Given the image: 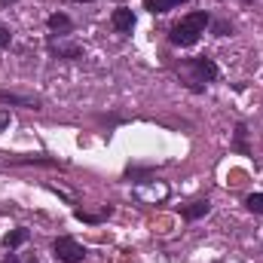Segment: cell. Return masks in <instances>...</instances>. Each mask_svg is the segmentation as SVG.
Returning <instances> with one entry per match:
<instances>
[{
    "instance_id": "1",
    "label": "cell",
    "mask_w": 263,
    "mask_h": 263,
    "mask_svg": "<svg viewBox=\"0 0 263 263\" xmlns=\"http://www.w3.org/2000/svg\"><path fill=\"white\" fill-rule=\"evenodd\" d=\"M208 25H211V15H208L205 9H196V12H190L187 18H181V22L172 28L168 40H172L175 46H193V43H199V37L205 34Z\"/></svg>"
},
{
    "instance_id": "2",
    "label": "cell",
    "mask_w": 263,
    "mask_h": 263,
    "mask_svg": "<svg viewBox=\"0 0 263 263\" xmlns=\"http://www.w3.org/2000/svg\"><path fill=\"white\" fill-rule=\"evenodd\" d=\"M52 251H55V257L62 263H80L86 257L83 245H80L77 239H70V236H59V239L52 242Z\"/></svg>"
},
{
    "instance_id": "3",
    "label": "cell",
    "mask_w": 263,
    "mask_h": 263,
    "mask_svg": "<svg viewBox=\"0 0 263 263\" xmlns=\"http://www.w3.org/2000/svg\"><path fill=\"white\" fill-rule=\"evenodd\" d=\"M187 67H190V70L199 77V83H211V80H217V77H220L217 65H214L211 59H205V55H202V59H193Z\"/></svg>"
},
{
    "instance_id": "4",
    "label": "cell",
    "mask_w": 263,
    "mask_h": 263,
    "mask_svg": "<svg viewBox=\"0 0 263 263\" xmlns=\"http://www.w3.org/2000/svg\"><path fill=\"white\" fill-rule=\"evenodd\" d=\"M110 25H114L120 34H132V28H135V15H132V9H126V6L114 9V15H110Z\"/></svg>"
},
{
    "instance_id": "5",
    "label": "cell",
    "mask_w": 263,
    "mask_h": 263,
    "mask_svg": "<svg viewBox=\"0 0 263 263\" xmlns=\"http://www.w3.org/2000/svg\"><path fill=\"white\" fill-rule=\"evenodd\" d=\"M211 211V202L208 199H199V202H190V205H181V214L187 217V220H199V217H205Z\"/></svg>"
},
{
    "instance_id": "6",
    "label": "cell",
    "mask_w": 263,
    "mask_h": 263,
    "mask_svg": "<svg viewBox=\"0 0 263 263\" xmlns=\"http://www.w3.org/2000/svg\"><path fill=\"white\" fill-rule=\"evenodd\" d=\"M181 3H187V0H144V6H147L150 12H168V9H175V6H181Z\"/></svg>"
},
{
    "instance_id": "7",
    "label": "cell",
    "mask_w": 263,
    "mask_h": 263,
    "mask_svg": "<svg viewBox=\"0 0 263 263\" xmlns=\"http://www.w3.org/2000/svg\"><path fill=\"white\" fill-rule=\"evenodd\" d=\"M49 49H52V55H59V59H80V55H83V49H80V46H62V43H49Z\"/></svg>"
},
{
    "instance_id": "8",
    "label": "cell",
    "mask_w": 263,
    "mask_h": 263,
    "mask_svg": "<svg viewBox=\"0 0 263 263\" xmlns=\"http://www.w3.org/2000/svg\"><path fill=\"white\" fill-rule=\"evenodd\" d=\"M49 28H52V31H62V34H67V31L73 28V22L67 18L65 12H52V15H49Z\"/></svg>"
},
{
    "instance_id": "9",
    "label": "cell",
    "mask_w": 263,
    "mask_h": 263,
    "mask_svg": "<svg viewBox=\"0 0 263 263\" xmlns=\"http://www.w3.org/2000/svg\"><path fill=\"white\" fill-rule=\"evenodd\" d=\"M25 242H28V230H12V233L3 236V245H6V248H18V245H25Z\"/></svg>"
},
{
    "instance_id": "10",
    "label": "cell",
    "mask_w": 263,
    "mask_h": 263,
    "mask_svg": "<svg viewBox=\"0 0 263 263\" xmlns=\"http://www.w3.org/2000/svg\"><path fill=\"white\" fill-rule=\"evenodd\" d=\"M245 135H248V129L239 123V126H236V141H233V147H236L239 153H251V150H248V141H245Z\"/></svg>"
},
{
    "instance_id": "11",
    "label": "cell",
    "mask_w": 263,
    "mask_h": 263,
    "mask_svg": "<svg viewBox=\"0 0 263 263\" xmlns=\"http://www.w3.org/2000/svg\"><path fill=\"white\" fill-rule=\"evenodd\" d=\"M0 101L3 104H25V107H37L34 98H18V95H9V92H0Z\"/></svg>"
},
{
    "instance_id": "12",
    "label": "cell",
    "mask_w": 263,
    "mask_h": 263,
    "mask_svg": "<svg viewBox=\"0 0 263 263\" xmlns=\"http://www.w3.org/2000/svg\"><path fill=\"white\" fill-rule=\"evenodd\" d=\"M245 205H248V211H254V214H263V193H251V196L245 199Z\"/></svg>"
},
{
    "instance_id": "13",
    "label": "cell",
    "mask_w": 263,
    "mask_h": 263,
    "mask_svg": "<svg viewBox=\"0 0 263 263\" xmlns=\"http://www.w3.org/2000/svg\"><path fill=\"white\" fill-rule=\"evenodd\" d=\"M104 217H107V211H104V214H89V211H83V208L77 211V220H83V223H101Z\"/></svg>"
},
{
    "instance_id": "14",
    "label": "cell",
    "mask_w": 263,
    "mask_h": 263,
    "mask_svg": "<svg viewBox=\"0 0 263 263\" xmlns=\"http://www.w3.org/2000/svg\"><path fill=\"white\" fill-rule=\"evenodd\" d=\"M214 34H217V37H227V34H233V28H230L227 22H214Z\"/></svg>"
},
{
    "instance_id": "15",
    "label": "cell",
    "mask_w": 263,
    "mask_h": 263,
    "mask_svg": "<svg viewBox=\"0 0 263 263\" xmlns=\"http://www.w3.org/2000/svg\"><path fill=\"white\" fill-rule=\"evenodd\" d=\"M3 46H9V31L0 25V49H3Z\"/></svg>"
},
{
    "instance_id": "16",
    "label": "cell",
    "mask_w": 263,
    "mask_h": 263,
    "mask_svg": "<svg viewBox=\"0 0 263 263\" xmlns=\"http://www.w3.org/2000/svg\"><path fill=\"white\" fill-rule=\"evenodd\" d=\"M6 123H9V117H6V114H0V129H3Z\"/></svg>"
},
{
    "instance_id": "17",
    "label": "cell",
    "mask_w": 263,
    "mask_h": 263,
    "mask_svg": "<svg viewBox=\"0 0 263 263\" xmlns=\"http://www.w3.org/2000/svg\"><path fill=\"white\" fill-rule=\"evenodd\" d=\"M3 263H18V257H15V254H9V257H6Z\"/></svg>"
},
{
    "instance_id": "18",
    "label": "cell",
    "mask_w": 263,
    "mask_h": 263,
    "mask_svg": "<svg viewBox=\"0 0 263 263\" xmlns=\"http://www.w3.org/2000/svg\"><path fill=\"white\" fill-rule=\"evenodd\" d=\"M70 3H92V0H70Z\"/></svg>"
},
{
    "instance_id": "19",
    "label": "cell",
    "mask_w": 263,
    "mask_h": 263,
    "mask_svg": "<svg viewBox=\"0 0 263 263\" xmlns=\"http://www.w3.org/2000/svg\"><path fill=\"white\" fill-rule=\"evenodd\" d=\"M6 3H12V0H0V6H6Z\"/></svg>"
},
{
    "instance_id": "20",
    "label": "cell",
    "mask_w": 263,
    "mask_h": 263,
    "mask_svg": "<svg viewBox=\"0 0 263 263\" xmlns=\"http://www.w3.org/2000/svg\"><path fill=\"white\" fill-rule=\"evenodd\" d=\"M31 263H37V260H31Z\"/></svg>"
}]
</instances>
